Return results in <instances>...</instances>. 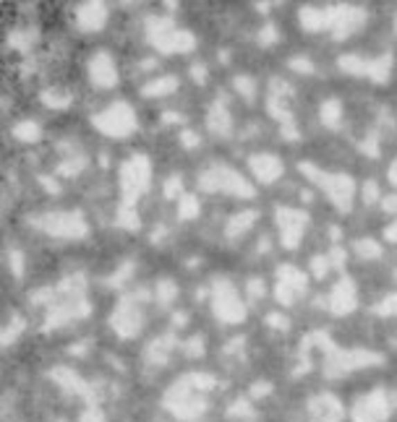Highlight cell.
Instances as JSON below:
<instances>
[{
  "label": "cell",
  "instance_id": "6da1fadb",
  "mask_svg": "<svg viewBox=\"0 0 397 422\" xmlns=\"http://www.w3.org/2000/svg\"><path fill=\"white\" fill-rule=\"evenodd\" d=\"M387 412H389V399L382 391H374L353 407V422H382Z\"/></svg>",
  "mask_w": 397,
  "mask_h": 422
},
{
  "label": "cell",
  "instance_id": "7a4b0ae2",
  "mask_svg": "<svg viewBox=\"0 0 397 422\" xmlns=\"http://www.w3.org/2000/svg\"><path fill=\"white\" fill-rule=\"evenodd\" d=\"M308 422H342V407L332 396H317L308 404Z\"/></svg>",
  "mask_w": 397,
  "mask_h": 422
},
{
  "label": "cell",
  "instance_id": "3957f363",
  "mask_svg": "<svg viewBox=\"0 0 397 422\" xmlns=\"http://www.w3.org/2000/svg\"><path fill=\"white\" fill-rule=\"evenodd\" d=\"M21 329H24V321H21V318H16V321H13L11 326L6 329V331L0 333V345H3V347H8V345H11V342H13V339H16L19 333H21Z\"/></svg>",
  "mask_w": 397,
  "mask_h": 422
},
{
  "label": "cell",
  "instance_id": "277c9868",
  "mask_svg": "<svg viewBox=\"0 0 397 422\" xmlns=\"http://www.w3.org/2000/svg\"><path fill=\"white\" fill-rule=\"evenodd\" d=\"M81 422H105V414H103V410L97 407V404H89L87 410H84V414L79 417Z\"/></svg>",
  "mask_w": 397,
  "mask_h": 422
}]
</instances>
